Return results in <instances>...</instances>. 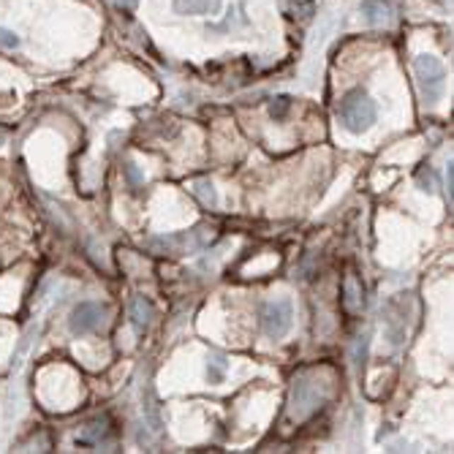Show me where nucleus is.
<instances>
[{
    "mask_svg": "<svg viewBox=\"0 0 454 454\" xmlns=\"http://www.w3.org/2000/svg\"><path fill=\"white\" fill-rule=\"evenodd\" d=\"M337 120L349 134H365L378 120V106L365 90L356 88L343 95V101L337 106Z\"/></svg>",
    "mask_w": 454,
    "mask_h": 454,
    "instance_id": "nucleus-1",
    "label": "nucleus"
},
{
    "mask_svg": "<svg viewBox=\"0 0 454 454\" xmlns=\"http://www.w3.org/2000/svg\"><path fill=\"white\" fill-rule=\"evenodd\" d=\"M414 74H417V85H419L424 104H436L438 98L443 95V88H446L443 63L433 54H419L414 60Z\"/></svg>",
    "mask_w": 454,
    "mask_h": 454,
    "instance_id": "nucleus-2",
    "label": "nucleus"
},
{
    "mask_svg": "<svg viewBox=\"0 0 454 454\" xmlns=\"http://www.w3.org/2000/svg\"><path fill=\"white\" fill-rule=\"evenodd\" d=\"M294 324V305L291 299H275V302H267L262 310V330L267 337L280 340L286 337L289 330Z\"/></svg>",
    "mask_w": 454,
    "mask_h": 454,
    "instance_id": "nucleus-3",
    "label": "nucleus"
},
{
    "mask_svg": "<svg viewBox=\"0 0 454 454\" xmlns=\"http://www.w3.org/2000/svg\"><path fill=\"white\" fill-rule=\"evenodd\" d=\"M101 321H104V305H98V302H79L71 310L69 327L74 334H88L93 330H98Z\"/></svg>",
    "mask_w": 454,
    "mask_h": 454,
    "instance_id": "nucleus-4",
    "label": "nucleus"
},
{
    "mask_svg": "<svg viewBox=\"0 0 454 454\" xmlns=\"http://www.w3.org/2000/svg\"><path fill=\"white\" fill-rule=\"evenodd\" d=\"M408 294H397L395 299H389L384 313V324H386V334L392 340V346H400L405 340V302H408Z\"/></svg>",
    "mask_w": 454,
    "mask_h": 454,
    "instance_id": "nucleus-5",
    "label": "nucleus"
},
{
    "mask_svg": "<svg viewBox=\"0 0 454 454\" xmlns=\"http://www.w3.org/2000/svg\"><path fill=\"white\" fill-rule=\"evenodd\" d=\"M318 402H321L318 386L313 381H305V376L297 378L294 386H291V411H294V417H308Z\"/></svg>",
    "mask_w": 454,
    "mask_h": 454,
    "instance_id": "nucleus-6",
    "label": "nucleus"
},
{
    "mask_svg": "<svg viewBox=\"0 0 454 454\" xmlns=\"http://www.w3.org/2000/svg\"><path fill=\"white\" fill-rule=\"evenodd\" d=\"M362 17L370 28H386L395 19V8L389 0H362Z\"/></svg>",
    "mask_w": 454,
    "mask_h": 454,
    "instance_id": "nucleus-7",
    "label": "nucleus"
},
{
    "mask_svg": "<svg viewBox=\"0 0 454 454\" xmlns=\"http://www.w3.org/2000/svg\"><path fill=\"white\" fill-rule=\"evenodd\" d=\"M223 6V0H175L172 8L175 14L182 17H207V14H218Z\"/></svg>",
    "mask_w": 454,
    "mask_h": 454,
    "instance_id": "nucleus-8",
    "label": "nucleus"
},
{
    "mask_svg": "<svg viewBox=\"0 0 454 454\" xmlns=\"http://www.w3.org/2000/svg\"><path fill=\"white\" fill-rule=\"evenodd\" d=\"M128 318H131V324H134V330H147V324H150V318H153V305H150V299L147 297H134L128 302Z\"/></svg>",
    "mask_w": 454,
    "mask_h": 454,
    "instance_id": "nucleus-9",
    "label": "nucleus"
},
{
    "mask_svg": "<svg viewBox=\"0 0 454 454\" xmlns=\"http://www.w3.org/2000/svg\"><path fill=\"white\" fill-rule=\"evenodd\" d=\"M193 196H196L204 207H210V210L218 207V193H215V185H212L210 180H196V182H193Z\"/></svg>",
    "mask_w": 454,
    "mask_h": 454,
    "instance_id": "nucleus-10",
    "label": "nucleus"
},
{
    "mask_svg": "<svg viewBox=\"0 0 454 454\" xmlns=\"http://www.w3.org/2000/svg\"><path fill=\"white\" fill-rule=\"evenodd\" d=\"M228 373V362L223 354H210L207 356V378H210V384H221L223 378H226Z\"/></svg>",
    "mask_w": 454,
    "mask_h": 454,
    "instance_id": "nucleus-11",
    "label": "nucleus"
},
{
    "mask_svg": "<svg viewBox=\"0 0 454 454\" xmlns=\"http://www.w3.org/2000/svg\"><path fill=\"white\" fill-rule=\"evenodd\" d=\"M343 294H346V308H349V310H359V308L365 305V294H362V289L356 286V280L354 278H346Z\"/></svg>",
    "mask_w": 454,
    "mask_h": 454,
    "instance_id": "nucleus-12",
    "label": "nucleus"
},
{
    "mask_svg": "<svg viewBox=\"0 0 454 454\" xmlns=\"http://www.w3.org/2000/svg\"><path fill=\"white\" fill-rule=\"evenodd\" d=\"M106 433H109V421H93V424H88L82 433H79V441H85V443H98L101 438H106Z\"/></svg>",
    "mask_w": 454,
    "mask_h": 454,
    "instance_id": "nucleus-13",
    "label": "nucleus"
},
{
    "mask_svg": "<svg viewBox=\"0 0 454 454\" xmlns=\"http://www.w3.org/2000/svg\"><path fill=\"white\" fill-rule=\"evenodd\" d=\"M417 182H419V188H421L424 193H438V188H441L436 169H430V166H424V169H419V175H417Z\"/></svg>",
    "mask_w": 454,
    "mask_h": 454,
    "instance_id": "nucleus-14",
    "label": "nucleus"
},
{
    "mask_svg": "<svg viewBox=\"0 0 454 454\" xmlns=\"http://www.w3.org/2000/svg\"><path fill=\"white\" fill-rule=\"evenodd\" d=\"M289 106H291V98H289V95H278V98L269 104V115H272L275 120H280V117L286 115V109H289Z\"/></svg>",
    "mask_w": 454,
    "mask_h": 454,
    "instance_id": "nucleus-15",
    "label": "nucleus"
},
{
    "mask_svg": "<svg viewBox=\"0 0 454 454\" xmlns=\"http://www.w3.org/2000/svg\"><path fill=\"white\" fill-rule=\"evenodd\" d=\"M19 44H22V41H19V35L14 33V30L0 28V47H3V50H17Z\"/></svg>",
    "mask_w": 454,
    "mask_h": 454,
    "instance_id": "nucleus-16",
    "label": "nucleus"
},
{
    "mask_svg": "<svg viewBox=\"0 0 454 454\" xmlns=\"http://www.w3.org/2000/svg\"><path fill=\"white\" fill-rule=\"evenodd\" d=\"M454 163L452 161H449V166H446V191H449V202H452V185H454Z\"/></svg>",
    "mask_w": 454,
    "mask_h": 454,
    "instance_id": "nucleus-17",
    "label": "nucleus"
},
{
    "mask_svg": "<svg viewBox=\"0 0 454 454\" xmlns=\"http://www.w3.org/2000/svg\"><path fill=\"white\" fill-rule=\"evenodd\" d=\"M313 3L315 0H297V11H302V17H308L313 11Z\"/></svg>",
    "mask_w": 454,
    "mask_h": 454,
    "instance_id": "nucleus-18",
    "label": "nucleus"
},
{
    "mask_svg": "<svg viewBox=\"0 0 454 454\" xmlns=\"http://www.w3.org/2000/svg\"><path fill=\"white\" fill-rule=\"evenodd\" d=\"M125 172H128V177H131V180H139V172L134 169V163H128V166H125Z\"/></svg>",
    "mask_w": 454,
    "mask_h": 454,
    "instance_id": "nucleus-19",
    "label": "nucleus"
},
{
    "mask_svg": "<svg viewBox=\"0 0 454 454\" xmlns=\"http://www.w3.org/2000/svg\"><path fill=\"white\" fill-rule=\"evenodd\" d=\"M117 6H125V8H136V0H115Z\"/></svg>",
    "mask_w": 454,
    "mask_h": 454,
    "instance_id": "nucleus-20",
    "label": "nucleus"
},
{
    "mask_svg": "<svg viewBox=\"0 0 454 454\" xmlns=\"http://www.w3.org/2000/svg\"><path fill=\"white\" fill-rule=\"evenodd\" d=\"M0 144H3V136H0Z\"/></svg>",
    "mask_w": 454,
    "mask_h": 454,
    "instance_id": "nucleus-21",
    "label": "nucleus"
}]
</instances>
